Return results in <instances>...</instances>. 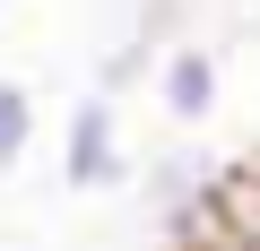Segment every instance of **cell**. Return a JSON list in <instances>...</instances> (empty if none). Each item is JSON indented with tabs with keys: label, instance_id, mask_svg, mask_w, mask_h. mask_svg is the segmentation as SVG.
<instances>
[{
	"label": "cell",
	"instance_id": "1",
	"mask_svg": "<svg viewBox=\"0 0 260 251\" xmlns=\"http://www.w3.org/2000/svg\"><path fill=\"white\" fill-rule=\"evenodd\" d=\"M61 182L70 191H121L130 182V139H121V104L78 95L61 121Z\"/></svg>",
	"mask_w": 260,
	"mask_h": 251
},
{
	"label": "cell",
	"instance_id": "2",
	"mask_svg": "<svg viewBox=\"0 0 260 251\" xmlns=\"http://www.w3.org/2000/svg\"><path fill=\"white\" fill-rule=\"evenodd\" d=\"M217 95H225V69H217L208 44H174V52L156 61V104L182 121V130H200V121L217 113Z\"/></svg>",
	"mask_w": 260,
	"mask_h": 251
},
{
	"label": "cell",
	"instance_id": "3",
	"mask_svg": "<svg viewBox=\"0 0 260 251\" xmlns=\"http://www.w3.org/2000/svg\"><path fill=\"white\" fill-rule=\"evenodd\" d=\"M35 130H44V121H35V87L0 69V182L35 156Z\"/></svg>",
	"mask_w": 260,
	"mask_h": 251
}]
</instances>
